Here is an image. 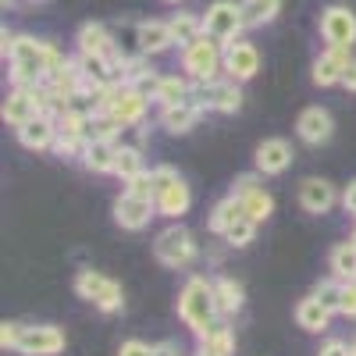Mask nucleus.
Wrapping results in <instances>:
<instances>
[{"instance_id":"30","label":"nucleus","mask_w":356,"mask_h":356,"mask_svg":"<svg viewBox=\"0 0 356 356\" xmlns=\"http://www.w3.org/2000/svg\"><path fill=\"white\" fill-rule=\"evenodd\" d=\"M125 82H129V86H136L139 93H146V97L154 100L157 82H161V72H157V68H150V61H146V57H139V61H129V65H125Z\"/></svg>"},{"instance_id":"26","label":"nucleus","mask_w":356,"mask_h":356,"mask_svg":"<svg viewBox=\"0 0 356 356\" xmlns=\"http://www.w3.org/2000/svg\"><path fill=\"white\" fill-rule=\"evenodd\" d=\"M214 300H218L221 317L228 321V317H235V314L243 310V303H246V292H243V285L235 282V278L221 275V278H214Z\"/></svg>"},{"instance_id":"39","label":"nucleus","mask_w":356,"mask_h":356,"mask_svg":"<svg viewBox=\"0 0 356 356\" xmlns=\"http://www.w3.org/2000/svg\"><path fill=\"white\" fill-rule=\"evenodd\" d=\"M22 328L25 324H15V321H4L0 324V349H18V339H22Z\"/></svg>"},{"instance_id":"40","label":"nucleus","mask_w":356,"mask_h":356,"mask_svg":"<svg viewBox=\"0 0 356 356\" xmlns=\"http://www.w3.org/2000/svg\"><path fill=\"white\" fill-rule=\"evenodd\" d=\"M339 314H342V317H353V321H356V278L342 285V310H339Z\"/></svg>"},{"instance_id":"34","label":"nucleus","mask_w":356,"mask_h":356,"mask_svg":"<svg viewBox=\"0 0 356 356\" xmlns=\"http://www.w3.org/2000/svg\"><path fill=\"white\" fill-rule=\"evenodd\" d=\"M146 164H143V150H136V146H118V161H114V175L122 178V182H129V178L143 175Z\"/></svg>"},{"instance_id":"28","label":"nucleus","mask_w":356,"mask_h":356,"mask_svg":"<svg viewBox=\"0 0 356 356\" xmlns=\"http://www.w3.org/2000/svg\"><path fill=\"white\" fill-rule=\"evenodd\" d=\"M196 356H235V335H232V328L225 324V317L207 335H200Z\"/></svg>"},{"instance_id":"11","label":"nucleus","mask_w":356,"mask_h":356,"mask_svg":"<svg viewBox=\"0 0 356 356\" xmlns=\"http://www.w3.org/2000/svg\"><path fill=\"white\" fill-rule=\"evenodd\" d=\"M353 61V47H328L324 54H317V61L310 68V79L314 86L328 89V86H342V75Z\"/></svg>"},{"instance_id":"25","label":"nucleus","mask_w":356,"mask_h":356,"mask_svg":"<svg viewBox=\"0 0 356 356\" xmlns=\"http://www.w3.org/2000/svg\"><path fill=\"white\" fill-rule=\"evenodd\" d=\"M246 214V207H243V200L235 196V193H228L225 200H218L214 207H211V218H207V228H211L214 235H225L235 221H239Z\"/></svg>"},{"instance_id":"15","label":"nucleus","mask_w":356,"mask_h":356,"mask_svg":"<svg viewBox=\"0 0 356 356\" xmlns=\"http://www.w3.org/2000/svg\"><path fill=\"white\" fill-rule=\"evenodd\" d=\"M193 207V189H189V182L182 175L175 178V182H168V186H161L157 189V214L161 218H171V221H178L186 211Z\"/></svg>"},{"instance_id":"14","label":"nucleus","mask_w":356,"mask_h":356,"mask_svg":"<svg viewBox=\"0 0 356 356\" xmlns=\"http://www.w3.org/2000/svg\"><path fill=\"white\" fill-rule=\"evenodd\" d=\"M339 203V193L328 178H303L300 182V207L307 214H328Z\"/></svg>"},{"instance_id":"48","label":"nucleus","mask_w":356,"mask_h":356,"mask_svg":"<svg viewBox=\"0 0 356 356\" xmlns=\"http://www.w3.org/2000/svg\"><path fill=\"white\" fill-rule=\"evenodd\" d=\"M11 4H15V0H4V8H11Z\"/></svg>"},{"instance_id":"17","label":"nucleus","mask_w":356,"mask_h":356,"mask_svg":"<svg viewBox=\"0 0 356 356\" xmlns=\"http://www.w3.org/2000/svg\"><path fill=\"white\" fill-rule=\"evenodd\" d=\"M18 132V143L25 150H54V139H57V118L54 114H36L33 122H25Z\"/></svg>"},{"instance_id":"7","label":"nucleus","mask_w":356,"mask_h":356,"mask_svg":"<svg viewBox=\"0 0 356 356\" xmlns=\"http://www.w3.org/2000/svg\"><path fill=\"white\" fill-rule=\"evenodd\" d=\"M146 104H150V97H146V93H139V89L129 86V82H118V86H114V93H111V107H107V114H111L122 129H132V125H143Z\"/></svg>"},{"instance_id":"27","label":"nucleus","mask_w":356,"mask_h":356,"mask_svg":"<svg viewBox=\"0 0 356 356\" xmlns=\"http://www.w3.org/2000/svg\"><path fill=\"white\" fill-rule=\"evenodd\" d=\"M111 33H114V54L122 57L125 65L146 57L143 54V36H139V22H122L118 29H111Z\"/></svg>"},{"instance_id":"45","label":"nucleus","mask_w":356,"mask_h":356,"mask_svg":"<svg viewBox=\"0 0 356 356\" xmlns=\"http://www.w3.org/2000/svg\"><path fill=\"white\" fill-rule=\"evenodd\" d=\"M150 356H182V353H178V346H175V342H161V346H154V349H150Z\"/></svg>"},{"instance_id":"31","label":"nucleus","mask_w":356,"mask_h":356,"mask_svg":"<svg viewBox=\"0 0 356 356\" xmlns=\"http://www.w3.org/2000/svg\"><path fill=\"white\" fill-rule=\"evenodd\" d=\"M168 25H171V36H175L178 47H189L193 40L203 36V15H193V11H178V15H171Z\"/></svg>"},{"instance_id":"5","label":"nucleus","mask_w":356,"mask_h":356,"mask_svg":"<svg viewBox=\"0 0 356 356\" xmlns=\"http://www.w3.org/2000/svg\"><path fill=\"white\" fill-rule=\"evenodd\" d=\"M154 257L171 267V271H178V267H189L196 260V239L193 232L182 228V225H168L157 239H154Z\"/></svg>"},{"instance_id":"44","label":"nucleus","mask_w":356,"mask_h":356,"mask_svg":"<svg viewBox=\"0 0 356 356\" xmlns=\"http://www.w3.org/2000/svg\"><path fill=\"white\" fill-rule=\"evenodd\" d=\"M342 89H349V93H356V57L349 61V68H346V75H342Z\"/></svg>"},{"instance_id":"19","label":"nucleus","mask_w":356,"mask_h":356,"mask_svg":"<svg viewBox=\"0 0 356 356\" xmlns=\"http://www.w3.org/2000/svg\"><path fill=\"white\" fill-rule=\"evenodd\" d=\"M253 164L260 175H282L292 164V146L285 139H264L253 154Z\"/></svg>"},{"instance_id":"36","label":"nucleus","mask_w":356,"mask_h":356,"mask_svg":"<svg viewBox=\"0 0 356 356\" xmlns=\"http://www.w3.org/2000/svg\"><path fill=\"white\" fill-rule=\"evenodd\" d=\"M342 285H346V282L332 275V278H324V282L314 285V296H317V300L328 307L332 314H339V310H342Z\"/></svg>"},{"instance_id":"13","label":"nucleus","mask_w":356,"mask_h":356,"mask_svg":"<svg viewBox=\"0 0 356 356\" xmlns=\"http://www.w3.org/2000/svg\"><path fill=\"white\" fill-rule=\"evenodd\" d=\"M260 72V50L250 40L225 43V75L235 82H250Z\"/></svg>"},{"instance_id":"12","label":"nucleus","mask_w":356,"mask_h":356,"mask_svg":"<svg viewBox=\"0 0 356 356\" xmlns=\"http://www.w3.org/2000/svg\"><path fill=\"white\" fill-rule=\"evenodd\" d=\"M150 218H157V200H143L132 193H122L114 203V221L125 232H143L150 225Z\"/></svg>"},{"instance_id":"1","label":"nucleus","mask_w":356,"mask_h":356,"mask_svg":"<svg viewBox=\"0 0 356 356\" xmlns=\"http://www.w3.org/2000/svg\"><path fill=\"white\" fill-rule=\"evenodd\" d=\"M178 317H182V324L196 339L211 332L221 321V310H218V300H214V282L193 275L182 285V292H178Z\"/></svg>"},{"instance_id":"47","label":"nucleus","mask_w":356,"mask_h":356,"mask_svg":"<svg viewBox=\"0 0 356 356\" xmlns=\"http://www.w3.org/2000/svg\"><path fill=\"white\" fill-rule=\"evenodd\" d=\"M164 4H182V0H164Z\"/></svg>"},{"instance_id":"22","label":"nucleus","mask_w":356,"mask_h":356,"mask_svg":"<svg viewBox=\"0 0 356 356\" xmlns=\"http://www.w3.org/2000/svg\"><path fill=\"white\" fill-rule=\"evenodd\" d=\"M296 324H300L303 332H310V335H317V332H328V324H332V310L324 307L317 296L310 292L307 300H300L296 303Z\"/></svg>"},{"instance_id":"35","label":"nucleus","mask_w":356,"mask_h":356,"mask_svg":"<svg viewBox=\"0 0 356 356\" xmlns=\"http://www.w3.org/2000/svg\"><path fill=\"white\" fill-rule=\"evenodd\" d=\"M257 225H260V221H253L250 214H243L239 221H235V225L221 235V239H225L228 246H239V250H243V246H250V243L257 239Z\"/></svg>"},{"instance_id":"8","label":"nucleus","mask_w":356,"mask_h":356,"mask_svg":"<svg viewBox=\"0 0 356 356\" xmlns=\"http://www.w3.org/2000/svg\"><path fill=\"white\" fill-rule=\"evenodd\" d=\"M232 193L243 200V207H246V214L253 218V221H267L275 214V200H271V193L264 189V175L257 171V175H239L232 182Z\"/></svg>"},{"instance_id":"9","label":"nucleus","mask_w":356,"mask_h":356,"mask_svg":"<svg viewBox=\"0 0 356 356\" xmlns=\"http://www.w3.org/2000/svg\"><path fill=\"white\" fill-rule=\"evenodd\" d=\"M65 342L68 339L57 324H25L15 353H22V356H57L65 349Z\"/></svg>"},{"instance_id":"4","label":"nucleus","mask_w":356,"mask_h":356,"mask_svg":"<svg viewBox=\"0 0 356 356\" xmlns=\"http://www.w3.org/2000/svg\"><path fill=\"white\" fill-rule=\"evenodd\" d=\"M75 292H79V300L93 303L104 314H114V310L125 307L122 285H118L114 278H107V275H100V271H79L75 275Z\"/></svg>"},{"instance_id":"23","label":"nucleus","mask_w":356,"mask_h":356,"mask_svg":"<svg viewBox=\"0 0 356 356\" xmlns=\"http://www.w3.org/2000/svg\"><path fill=\"white\" fill-rule=\"evenodd\" d=\"M139 36H143V54L146 57H157V54H168L171 47H178L175 36H171V25L157 22V18L139 22Z\"/></svg>"},{"instance_id":"29","label":"nucleus","mask_w":356,"mask_h":356,"mask_svg":"<svg viewBox=\"0 0 356 356\" xmlns=\"http://www.w3.org/2000/svg\"><path fill=\"white\" fill-rule=\"evenodd\" d=\"M154 100H157L161 107H171V104L193 100V79H182V75H161Z\"/></svg>"},{"instance_id":"18","label":"nucleus","mask_w":356,"mask_h":356,"mask_svg":"<svg viewBox=\"0 0 356 356\" xmlns=\"http://www.w3.org/2000/svg\"><path fill=\"white\" fill-rule=\"evenodd\" d=\"M207 111L196 104V100H182V104H171V107H161V125L171 132V136H186L200 125V118Z\"/></svg>"},{"instance_id":"16","label":"nucleus","mask_w":356,"mask_h":356,"mask_svg":"<svg viewBox=\"0 0 356 356\" xmlns=\"http://www.w3.org/2000/svg\"><path fill=\"white\" fill-rule=\"evenodd\" d=\"M296 132H300V139L307 146H324L332 139V132H335V122H332V114L324 107H307L300 114V122H296Z\"/></svg>"},{"instance_id":"10","label":"nucleus","mask_w":356,"mask_h":356,"mask_svg":"<svg viewBox=\"0 0 356 356\" xmlns=\"http://www.w3.org/2000/svg\"><path fill=\"white\" fill-rule=\"evenodd\" d=\"M321 36L328 47H353L356 43V15L346 4H328L321 11Z\"/></svg>"},{"instance_id":"2","label":"nucleus","mask_w":356,"mask_h":356,"mask_svg":"<svg viewBox=\"0 0 356 356\" xmlns=\"http://www.w3.org/2000/svg\"><path fill=\"white\" fill-rule=\"evenodd\" d=\"M182 72L193 82H207V79H218V72H225V43H218L214 36H200L189 47H182Z\"/></svg>"},{"instance_id":"42","label":"nucleus","mask_w":356,"mask_h":356,"mask_svg":"<svg viewBox=\"0 0 356 356\" xmlns=\"http://www.w3.org/2000/svg\"><path fill=\"white\" fill-rule=\"evenodd\" d=\"M317 356H353V349H349L342 339H328V342L321 346V353H317Z\"/></svg>"},{"instance_id":"46","label":"nucleus","mask_w":356,"mask_h":356,"mask_svg":"<svg viewBox=\"0 0 356 356\" xmlns=\"http://www.w3.org/2000/svg\"><path fill=\"white\" fill-rule=\"evenodd\" d=\"M349 349H353V356H356V339H353V342H349Z\"/></svg>"},{"instance_id":"32","label":"nucleus","mask_w":356,"mask_h":356,"mask_svg":"<svg viewBox=\"0 0 356 356\" xmlns=\"http://www.w3.org/2000/svg\"><path fill=\"white\" fill-rule=\"evenodd\" d=\"M243 4V15H246V25L250 29H260V25H271L282 11V0H239Z\"/></svg>"},{"instance_id":"43","label":"nucleus","mask_w":356,"mask_h":356,"mask_svg":"<svg viewBox=\"0 0 356 356\" xmlns=\"http://www.w3.org/2000/svg\"><path fill=\"white\" fill-rule=\"evenodd\" d=\"M342 207H346V214H353V218H356V182H349V186H346V193H342Z\"/></svg>"},{"instance_id":"21","label":"nucleus","mask_w":356,"mask_h":356,"mask_svg":"<svg viewBox=\"0 0 356 356\" xmlns=\"http://www.w3.org/2000/svg\"><path fill=\"white\" fill-rule=\"evenodd\" d=\"M40 114V107H36V100L25 93V89H18V86H11V93L4 97V107H0V118L11 125V129H22L25 122H33V118Z\"/></svg>"},{"instance_id":"38","label":"nucleus","mask_w":356,"mask_h":356,"mask_svg":"<svg viewBox=\"0 0 356 356\" xmlns=\"http://www.w3.org/2000/svg\"><path fill=\"white\" fill-rule=\"evenodd\" d=\"M86 143H89V139H79V136H61V132H57V139H54V154H57V157H82Z\"/></svg>"},{"instance_id":"33","label":"nucleus","mask_w":356,"mask_h":356,"mask_svg":"<svg viewBox=\"0 0 356 356\" xmlns=\"http://www.w3.org/2000/svg\"><path fill=\"white\" fill-rule=\"evenodd\" d=\"M328 267H332V275L342 278V282H353L356 278V246H353V239L349 243H339L328 253Z\"/></svg>"},{"instance_id":"49","label":"nucleus","mask_w":356,"mask_h":356,"mask_svg":"<svg viewBox=\"0 0 356 356\" xmlns=\"http://www.w3.org/2000/svg\"><path fill=\"white\" fill-rule=\"evenodd\" d=\"M353 246H356V232H353Z\"/></svg>"},{"instance_id":"37","label":"nucleus","mask_w":356,"mask_h":356,"mask_svg":"<svg viewBox=\"0 0 356 356\" xmlns=\"http://www.w3.org/2000/svg\"><path fill=\"white\" fill-rule=\"evenodd\" d=\"M125 193H132V196H143V200H157V186H154V171H143V175L129 178V182H125Z\"/></svg>"},{"instance_id":"3","label":"nucleus","mask_w":356,"mask_h":356,"mask_svg":"<svg viewBox=\"0 0 356 356\" xmlns=\"http://www.w3.org/2000/svg\"><path fill=\"white\" fill-rule=\"evenodd\" d=\"M243 29H250V25H246L243 4H235V0H214V4L203 11V33L214 36L218 43L243 40Z\"/></svg>"},{"instance_id":"24","label":"nucleus","mask_w":356,"mask_h":356,"mask_svg":"<svg viewBox=\"0 0 356 356\" xmlns=\"http://www.w3.org/2000/svg\"><path fill=\"white\" fill-rule=\"evenodd\" d=\"M75 47H79V54H111L114 50V33L100 22H86L75 33Z\"/></svg>"},{"instance_id":"41","label":"nucleus","mask_w":356,"mask_h":356,"mask_svg":"<svg viewBox=\"0 0 356 356\" xmlns=\"http://www.w3.org/2000/svg\"><path fill=\"white\" fill-rule=\"evenodd\" d=\"M154 346H146L143 339H125L122 346H118V356H150Z\"/></svg>"},{"instance_id":"20","label":"nucleus","mask_w":356,"mask_h":356,"mask_svg":"<svg viewBox=\"0 0 356 356\" xmlns=\"http://www.w3.org/2000/svg\"><path fill=\"white\" fill-rule=\"evenodd\" d=\"M79 161H82L86 171H93V175H114L118 143H114V139H89Z\"/></svg>"},{"instance_id":"6","label":"nucleus","mask_w":356,"mask_h":356,"mask_svg":"<svg viewBox=\"0 0 356 356\" xmlns=\"http://www.w3.org/2000/svg\"><path fill=\"white\" fill-rule=\"evenodd\" d=\"M193 100L203 111H218V114H235L243 107V89L235 79H207V82H193Z\"/></svg>"}]
</instances>
